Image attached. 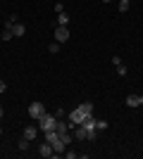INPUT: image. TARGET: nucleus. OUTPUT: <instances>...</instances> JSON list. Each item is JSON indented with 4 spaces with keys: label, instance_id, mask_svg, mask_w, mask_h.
<instances>
[{
    "label": "nucleus",
    "instance_id": "1",
    "mask_svg": "<svg viewBox=\"0 0 143 159\" xmlns=\"http://www.w3.org/2000/svg\"><path fill=\"white\" fill-rule=\"evenodd\" d=\"M81 126L86 128V140H95V135H98V128H95V116H93V114H88V116L81 121Z\"/></svg>",
    "mask_w": 143,
    "mask_h": 159
},
{
    "label": "nucleus",
    "instance_id": "2",
    "mask_svg": "<svg viewBox=\"0 0 143 159\" xmlns=\"http://www.w3.org/2000/svg\"><path fill=\"white\" fill-rule=\"evenodd\" d=\"M55 126H57V116H53V114H43L38 119V128L41 131H55Z\"/></svg>",
    "mask_w": 143,
    "mask_h": 159
},
{
    "label": "nucleus",
    "instance_id": "3",
    "mask_svg": "<svg viewBox=\"0 0 143 159\" xmlns=\"http://www.w3.org/2000/svg\"><path fill=\"white\" fill-rule=\"evenodd\" d=\"M86 116H88V114L83 112V109H81V105H79V107L74 109V112L69 114V126H79V124H81V121L86 119Z\"/></svg>",
    "mask_w": 143,
    "mask_h": 159
},
{
    "label": "nucleus",
    "instance_id": "4",
    "mask_svg": "<svg viewBox=\"0 0 143 159\" xmlns=\"http://www.w3.org/2000/svg\"><path fill=\"white\" fill-rule=\"evenodd\" d=\"M43 114H45V107H43V102H31V105H29V116H31V119H41Z\"/></svg>",
    "mask_w": 143,
    "mask_h": 159
},
{
    "label": "nucleus",
    "instance_id": "5",
    "mask_svg": "<svg viewBox=\"0 0 143 159\" xmlns=\"http://www.w3.org/2000/svg\"><path fill=\"white\" fill-rule=\"evenodd\" d=\"M55 40H57V43L69 40V29L67 26H55Z\"/></svg>",
    "mask_w": 143,
    "mask_h": 159
},
{
    "label": "nucleus",
    "instance_id": "6",
    "mask_svg": "<svg viewBox=\"0 0 143 159\" xmlns=\"http://www.w3.org/2000/svg\"><path fill=\"white\" fill-rule=\"evenodd\" d=\"M38 154H41V157H45V159H50V157H55V150H53V145H50V143H43V145L38 147Z\"/></svg>",
    "mask_w": 143,
    "mask_h": 159
},
{
    "label": "nucleus",
    "instance_id": "7",
    "mask_svg": "<svg viewBox=\"0 0 143 159\" xmlns=\"http://www.w3.org/2000/svg\"><path fill=\"white\" fill-rule=\"evenodd\" d=\"M126 107H143V95H129L126 98Z\"/></svg>",
    "mask_w": 143,
    "mask_h": 159
},
{
    "label": "nucleus",
    "instance_id": "8",
    "mask_svg": "<svg viewBox=\"0 0 143 159\" xmlns=\"http://www.w3.org/2000/svg\"><path fill=\"white\" fill-rule=\"evenodd\" d=\"M36 133H38V126H26V128H24V138H26V140H34Z\"/></svg>",
    "mask_w": 143,
    "mask_h": 159
},
{
    "label": "nucleus",
    "instance_id": "9",
    "mask_svg": "<svg viewBox=\"0 0 143 159\" xmlns=\"http://www.w3.org/2000/svg\"><path fill=\"white\" fill-rule=\"evenodd\" d=\"M74 138H79V140H86V128L79 124V126H74Z\"/></svg>",
    "mask_w": 143,
    "mask_h": 159
},
{
    "label": "nucleus",
    "instance_id": "10",
    "mask_svg": "<svg viewBox=\"0 0 143 159\" xmlns=\"http://www.w3.org/2000/svg\"><path fill=\"white\" fill-rule=\"evenodd\" d=\"M67 24H69V14L60 12V14H57V26H67Z\"/></svg>",
    "mask_w": 143,
    "mask_h": 159
},
{
    "label": "nucleus",
    "instance_id": "11",
    "mask_svg": "<svg viewBox=\"0 0 143 159\" xmlns=\"http://www.w3.org/2000/svg\"><path fill=\"white\" fill-rule=\"evenodd\" d=\"M29 143H31V140H26V138H24V135H21V140H19V143H17V147H19L21 152H26V150H29Z\"/></svg>",
    "mask_w": 143,
    "mask_h": 159
},
{
    "label": "nucleus",
    "instance_id": "12",
    "mask_svg": "<svg viewBox=\"0 0 143 159\" xmlns=\"http://www.w3.org/2000/svg\"><path fill=\"white\" fill-rule=\"evenodd\" d=\"M12 38H14V33L10 31V29H5V31L0 33V40H5V43H7V40H12Z\"/></svg>",
    "mask_w": 143,
    "mask_h": 159
},
{
    "label": "nucleus",
    "instance_id": "13",
    "mask_svg": "<svg viewBox=\"0 0 143 159\" xmlns=\"http://www.w3.org/2000/svg\"><path fill=\"white\" fill-rule=\"evenodd\" d=\"M60 45H62V43H57V40H53V43L48 45V50H50V52H53V55H57V52H60Z\"/></svg>",
    "mask_w": 143,
    "mask_h": 159
},
{
    "label": "nucleus",
    "instance_id": "14",
    "mask_svg": "<svg viewBox=\"0 0 143 159\" xmlns=\"http://www.w3.org/2000/svg\"><path fill=\"white\" fill-rule=\"evenodd\" d=\"M95 128H98V131H105V128H107V121L105 119H95Z\"/></svg>",
    "mask_w": 143,
    "mask_h": 159
},
{
    "label": "nucleus",
    "instance_id": "15",
    "mask_svg": "<svg viewBox=\"0 0 143 159\" xmlns=\"http://www.w3.org/2000/svg\"><path fill=\"white\" fill-rule=\"evenodd\" d=\"M57 135H60V140H62V143H64V145H69V140H72V133H57Z\"/></svg>",
    "mask_w": 143,
    "mask_h": 159
},
{
    "label": "nucleus",
    "instance_id": "16",
    "mask_svg": "<svg viewBox=\"0 0 143 159\" xmlns=\"http://www.w3.org/2000/svg\"><path fill=\"white\" fill-rule=\"evenodd\" d=\"M81 109L86 114H93V105H91V102H81Z\"/></svg>",
    "mask_w": 143,
    "mask_h": 159
},
{
    "label": "nucleus",
    "instance_id": "17",
    "mask_svg": "<svg viewBox=\"0 0 143 159\" xmlns=\"http://www.w3.org/2000/svg\"><path fill=\"white\" fill-rule=\"evenodd\" d=\"M129 10V0H119V12H126Z\"/></svg>",
    "mask_w": 143,
    "mask_h": 159
},
{
    "label": "nucleus",
    "instance_id": "18",
    "mask_svg": "<svg viewBox=\"0 0 143 159\" xmlns=\"http://www.w3.org/2000/svg\"><path fill=\"white\" fill-rule=\"evenodd\" d=\"M117 74H119V76H126V66H124V64H117Z\"/></svg>",
    "mask_w": 143,
    "mask_h": 159
},
{
    "label": "nucleus",
    "instance_id": "19",
    "mask_svg": "<svg viewBox=\"0 0 143 159\" xmlns=\"http://www.w3.org/2000/svg\"><path fill=\"white\" fill-rule=\"evenodd\" d=\"M55 12H57V14L64 12V5H62V2H55Z\"/></svg>",
    "mask_w": 143,
    "mask_h": 159
},
{
    "label": "nucleus",
    "instance_id": "20",
    "mask_svg": "<svg viewBox=\"0 0 143 159\" xmlns=\"http://www.w3.org/2000/svg\"><path fill=\"white\" fill-rule=\"evenodd\" d=\"M5 90H7V83H5V81H0V93H5Z\"/></svg>",
    "mask_w": 143,
    "mask_h": 159
},
{
    "label": "nucleus",
    "instance_id": "21",
    "mask_svg": "<svg viewBox=\"0 0 143 159\" xmlns=\"http://www.w3.org/2000/svg\"><path fill=\"white\" fill-rule=\"evenodd\" d=\"M2 116H5V112H2V107H0V119H2Z\"/></svg>",
    "mask_w": 143,
    "mask_h": 159
},
{
    "label": "nucleus",
    "instance_id": "22",
    "mask_svg": "<svg viewBox=\"0 0 143 159\" xmlns=\"http://www.w3.org/2000/svg\"><path fill=\"white\" fill-rule=\"evenodd\" d=\"M102 2H110V0H102Z\"/></svg>",
    "mask_w": 143,
    "mask_h": 159
},
{
    "label": "nucleus",
    "instance_id": "23",
    "mask_svg": "<svg viewBox=\"0 0 143 159\" xmlns=\"http://www.w3.org/2000/svg\"><path fill=\"white\" fill-rule=\"evenodd\" d=\"M0 135H2V128H0Z\"/></svg>",
    "mask_w": 143,
    "mask_h": 159
}]
</instances>
